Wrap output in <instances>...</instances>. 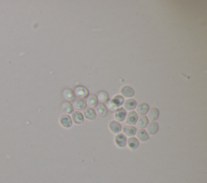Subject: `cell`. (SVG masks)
<instances>
[{
  "label": "cell",
  "instance_id": "obj_1",
  "mask_svg": "<svg viewBox=\"0 0 207 183\" xmlns=\"http://www.w3.org/2000/svg\"><path fill=\"white\" fill-rule=\"evenodd\" d=\"M59 123L65 128H70L72 126V120L71 118L67 115H63L60 116Z\"/></svg>",
  "mask_w": 207,
  "mask_h": 183
},
{
  "label": "cell",
  "instance_id": "obj_2",
  "mask_svg": "<svg viewBox=\"0 0 207 183\" xmlns=\"http://www.w3.org/2000/svg\"><path fill=\"white\" fill-rule=\"evenodd\" d=\"M121 94L125 98H132L134 95V90L130 86L126 85V86H123L121 89Z\"/></svg>",
  "mask_w": 207,
  "mask_h": 183
},
{
  "label": "cell",
  "instance_id": "obj_3",
  "mask_svg": "<svg viewBox=\"0 0 207 183\" xmlns=\"http://www.w3.org/2000/svg\"><path fill=\"white\" fill-rule=\"evenodd\" d=\"M114 141H115L116 145L119 148H124L126 145V143H127V140H126V136L122 134L117 135L115 139H114Z\"/></svg>",
  "mask_w": 207,
  "mask_h": 183
},
{
  "label": "cell",
  "instance_id": "obj_4",
  "mask_svg": "<svg viewBox=\"0 0 207 183\" xmlns=\"http://www.w3.org/2000/svg\"><path fill=\"white\" fill-rule=\"evenodd\" d=\"M75 95H76L79 98H86L89 94L88 89L83 86H77L75 89Z\"/></svg>",
  "mask_w": 207,
  "mask_h": 183
},
{
  "label": "cell",
  "instance_id": "obj_5",
  "mask_svg": "<svg viewBox=\"0 0 207 183\" xmlns=\"http://www.w3.org/2000/svg\"><path fill=\"white\" fill-rule=\"evenodd\" d=\"M108 127L110 131L114 134H117L122 131V125L117 121H111L108 124Z\"/></svg>",
  "mask_w": 207,
  "mask_h": 183
},
{
  "label": "cell",
  "instance_id": "obj_6",
  "mask_svg": "<svg viewBox=\"0 0 207 183\" xmlns=\"http://www.w3.org/2000/svg\"><path fill=\"white\" fill-rule=\"evenodd\" d=\"M138 115L136 114V112H130L127 116H126V124H130V125H133V124H135L138 121Z\"/></svg>",
  "mask_w": 207,
  "mask_h": 183
},
{
  "label": "cell",
  "instance_id": "obj_7",
  "mask_svg": "<svg viewBox=\"0 0 207 183\" xmlns=\"http://www.w3.org/2000/svg\"><path fill=\"white\" fill-rule=\"evenodd\" d=\"M126 117V112L123 108H119L117 109L115 114H114V118L117 121H123L125 120Z\"/></svg>",
  "mask_w": 207,
  "mask_h": 183
},
{
  "label": "cell",
  "instance_id": "obj_8",
  "mask_svg": "<svg viewBox=\"0 0 207 183\" xmlns=\"http://www.w3.org/2000/svg\"><path fill=\"white\" fill-rule=\"evenodd\" d=\"M149 112V106L147 103H140L139 105L137 107V113L138 115L143 116L146 114H147Z\"/></svg>",
  "mask_w": 207,
  "mask_h": 183
},
{
  "label": "cell",
  "instance_id": "obj_9",
  "mask_svg": "<svg viewBox=\"0 0 207 183\" xmlns=\"http://www.w3.org/2000/svg\"><path fill=\"white\" fill-rule=\"evenodd\" d=\"M147 132H148L149 134L151 135V136L156 134L158 131H159V125L155 122H152V123L149 124V125H147Z\"/></svg>",
  "mask_w": 207,
  "mask_h": 183
},
{
  "label": "cell",
  "instance_id": "obj_10",
  "mask_svg": "<svg viewBox=\"0 0 207 183\" xmlns=\"http://www.w3.org/2000/svg\"><path fill=\"white\" fill-rule=\"evenodd\" d=\"M63 98L67 101H73V100H75V93L70 89H64L63 91Z\"/></svg>",
  "mask_w": 207,
  "mask_h": 183
},
{
  "label": "cell",
  "instance_id": "obj_11",
  "mask_svg": "<svg viewBox=\"0 0 207 183\" xmlns=\"http://www.w3.org/2000/svg\"><path fill=\"white\" fill-rule=\"evenodd\" d=\"M137 137L142 142L147 141L149 140V135L144 129H140L137 132Z\"/></svg>",
  "mask_w": 207,
  "mask_h": 183
},
{
  "label": "cell",
  "instance_id": "obj_12",
  "mask_svg": "<svg viewBox=\"0 0 207 183\" xmlns=\"http://www.w3.org/2000/svg\"><path fill=\"white\" fill-rule=\"evenodd\" d=\"M96 112H97V114L99 116L104 117V116H107V114H108V109H107V107L104 105L103 103H100V104H98L96 106Z\"/></svg>",
  "mask_w": 207,
  "mask_h": 183
},
{
  "label": "cell",
  "instance_id": "obj_13",
  "mask_svg": "<svg viewBox=\"0 0 207 183\" xmlns=\"http://www.w3.org/2000/svg\"><path fill=\"white\" fill-rule=\"evenodd\" d=\"M84 116H85L86 119L89 120H95V117H96V113L95 112L93 109L91 108H86L84 110Z\"/></svg>",
  "mask_w": 207,
  "mask_h": 183
},
{
  "label": "cell",
  "instance_id": "obj_14",
  "mask_svg": "<svg viewBox=\"0 0 207 183\" xmlns=\"http://www.w3.org/2000/svg\"><path fill=\"white\" fill-rule=\"evenodd\" d=\"M72 120L76 124H80L83 122V116L81 112H73Z\"/></svg>",
  "mask_w": 207,
  "mask_h": 183
},
{
  "label": "cell",
  "instance_id": "obj_15",
  "mask_svg": "<svg viewBox=\"0 0 207 183\" xmlns=\"http://www.w3.org/2000/svg\"><path fill=\"white\" fill-rule=\"evenodd\" d=\"M87 106L90 107H95L97 106V103H98V101H97V97L94 95V94H91L89 95L87 98Z\"/></svg>",
  "mask_w": 207,
  "mask_h": 183
},
{
  "label": "cell",
  "instance_id": "obj_16",
  "mask_svg": "<svg viewBox=\"0 0 207 183\" xmlns=\"http://www.w3.org/2000/svg\"><path fill=\"white\" fill-rule=\"evenodd\" d=\"M147 113H148V119L151 121L156 120L159 116V112L157 108H152Z\"/></svg>",
  "mask_w": 207,
  "mask_h": 183
},
{
  "label": "cell",
  "instance_id": "obj_17",
  "mask_svg": "<svg viewBox=\"0 0 207 183\" xmlns=\"http://www.w3.org/2000/svg\"><path fill=\"white\" fill-rule=\"evenodd\" d=\"M123 132L125 133L126 136H133L136 134L137 131L134 127H132V126H125L123 128Z\"/></svg>",
  "mask_w": 207,
  "mask_h": 183
},
{
  "label": "cell",
  "instance_id": "obj_18",
  "mask_svg": "<svg viewBox=\"0 0 207 183\" xmlns=\"http://www.w3.org/2000/svg\"><path fill=\"white\" fill-rule=\"evenodd\" d=\"M126 144H128V147H129V148H130V149H132V150H135V149H137V148H138V146H139V143H138V140H137L136 138H134V137L129 139Z\"/></svg>",
  "mask_w": 207,
  "mask_h": 183
},
{
  "label": "cell",
  "instance_id": "obj_19",
  "mask_svg": "<svg viewBox=\"0 0 207 183\" xmlns=\"http://www.w3.org/2000/svg\"><path fill=\"white\" fill-rule=\"evenodd\" d=\"M148 125V119L145 116H141L138 119L137 121V126L139 128H144Z\"/></svg>",
  "mask_w": 207,
  "mask_h": 183
},
{
  "label": "cell",
  "instance_id": "obj_20",
  "mask_svg": "<svg viewBox=\"0 0 207 183\" xmlns=\"http://www.w3.org/2000/svg\"><path fill=\"white\" fill-rule=\"evenodd\" d=\"M124 107H126V110H134L137 107V103L134 99H127L124 103Z\"/></svg>",
  "mask_w": 207,
  "mask_h": 183
},
{
  "label": "cell",
  "instance_id": "obj_21",
  "mask_svg": "<svg viewBox=\"0 0 207 183\" xmlns=\"http://www.w3.org/2000/svg\"><path fill=\"white\" fill-rule=\"evenodd\" d=\"M73 107L77 110H83L86 107V102L83 99H78L74 102Z\"/></svg>",
  "mask_w": 207,
  "mask_h": 183
},
{
  "label": "cell",
  "instance_id": "obj_22",
  "mask_svg": "<svg viewBox=\"0 0 207 183\" xmlns=\"http://www.w3.org/2000/svg\"><path fill=\"white\" fill-rule=\"evenodd\" d=\"M73 106L68 102H65L62 104V111L65 114H70L73 112Z\"/></svg>",
  "mask_w": 207,
  "mask_h": 183
},
{
  "label": "cell",
  "instance_id": "obj_23",
  "mask_svg": "<svg viewBox=\"0 0 207 183\" xmlns=\"http://www.w3.org/2000/svg\"><path fill=\"white\" fill-rule=\"evenodd\" d=\"M98 100L101 103H107L108 100V95L104 91H100L98 94Z\"/></svg>",
  "mask_w": 207,
  "mask_h": 183
},
{
  "label": "cell",
  "instance_id": "obj_24",
  "mask_svg": "<svg viewBox=\"0 0 207 183\" xmlns=\"http://www.w3.org/2000/svg\"><path fill=\"white\" fill-rule=\"evenodd\" d=\"M112 102H113V104L117 107L122 106V103L124 102V99H123L122 96H118V95H117V96H115V97L113 98Z\"/></svg>",
  "mask_w": 207,
  "mask_h": 183
},
{
  "label": "cell",
  "instance_id": "obj_25",
  "mask_svg": "<svg viewBox=\"0 0 207 183\" xmlns=\"http://www.w3.org/2000/svg\"><path fill=\"white\" fill-rule=\"evenodd\" d=\"M107 107H108V109L111 111V112H114V111H117V107L114 105L112 101H109L107 102Z\"/></svg>",
  "mask_w": 207,
  "mask_h": 183
}]
</instances>
